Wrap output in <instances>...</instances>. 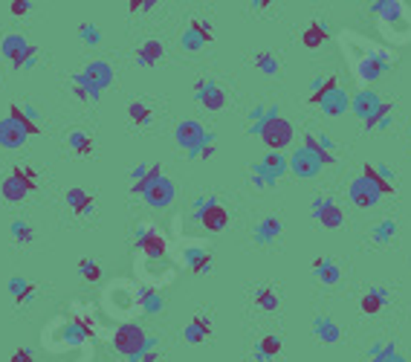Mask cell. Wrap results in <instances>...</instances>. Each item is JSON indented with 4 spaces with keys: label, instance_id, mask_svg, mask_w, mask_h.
Returning <instances> with one entry per match:
<instances>
[{
    "label": "cell",
    "instance_id": "obj_21",
    "mask_svg": "<svg viewBox=\"0 0 411 362\" xmlns=\"http://www.w3.org/2000/svg\"><path fill=\"white\" fill-rule=\"evenodd\" d=\"M26 140H29V133L15 119L6 116L4 122H0V145H4V148H21Z\"/></svg>",
    "mask_w": 411,
    "mask_h": 362
},
{
    "label": "cell",
    "instance_id": "obj_45",
    "mask_svg": "<svg viewBox=\"0 0 411 362\" xmlns=\"http://www.w3.org/2000/svg\"><path fill=\"white\" fill-rule=\"evenodd\" d=\"M394 351H397L394 342H374V348H371V353H368V362H385Z\"/></svg>",
    "mask_w": 411,
    "mask_h": 362
},
{
    "label": "cell",
    "instance_id": "obj_27",
    "mask_svg": "<svg viewBox=\"0 0 411 362\" xmlns=\"http://www.w3.org/2000/svg\"><path fill=\"white\" fill-rule=\"evenodd\" d=\"M318 108H322L325 116H342L345 110H350V96L345 93L342 87H336L333 93H328L322 102H318Z\"/></svg>",
    "mask_w": 411,
    "mask_h": 362
},
{
    "label": "cell",
    "instance_id": "obj_24",
    "mask_svg": "<svg viewBox=\"0 0 411 362\" xmlns=\"http://www.w3.org/2000/svg\"><path fill=\"white\" fill-rule=\"evenodd\" d=\"M67 209L73 212V214H78V217H84V214H90V212H93L96 209V200H93V195H90V192H84V189H70L67 192Z\"/></svg>",
    "mask_w": 411,
    "mask_h": 362
},
{
    "label": "cell",
    "instance_id": "obj_29",
    "mask_svg": "<svg viewBox=\"0 0 411 362\" xmlns=\"http://www.w3.org/2000/svg\"><path fill=\"white\" fill-rule=\"evenodd\" d=\"M304 148H310L318 160H322L325 165H333L336 162V157L331 154V148H333V143L328 140V137H316V133H304Z\"/></svg>",
    "mask_w": 411,
    "mask_h": 362
},
{
    "label": "cell",
    "instance_id": "obj_13",
    "mask_svg": "<svg viewBox=\"0 0 411 362\" xmlns=\"http://www.w3.org/2000/svg\"><path fill=\"white\" fill-rule=\"evenodd\" d=\"M388 64H391V56L371 50V53H365V56L356 61V73H359L362 81H377Z\"/></svg>",
    "mask_w": 411,
    "mask_h": 362
},
{
    "label": "cell",
    "instance_id": "obj_49",
    "mask_svg": "<svg viewBox=\"0 0 411 362\" xmlns=\"http://www.w3.org/2000/svg\"><path fill=\"white\" fill-rule=\"evenodd\" d=\"M214 151H217V148H214V143H209V145H203V148L197 151V160H212V157H214Z\"/></svg>",
    "mask_w": 411,
    "mask_h": 362
},
{
    "label": "cell",
    "instance_id": "obj_28",
    "mask_svg": "<svg viewBox=\"0 0 411 362\" xmlns=\"http://www.w3.org/2000/svg\"><path fill=\"white\" fill-rule=\"evenodd\" d=\"M385 304H388V290H385V287H371L368 293L359 299V310H362L365 316H377Z\"/></svg>",
    "mask_w": 411,
    "mask_h": 362
},
{
    "label": "cell",
    "instance_id": "obj_19",
    "mask_svg": "<svg viewBox=\"0 0 411 362\" xmlns=\"http://www.w3.org/2000/svg\"><path fill=\"white\" fill-rule=\"evenodd\" d=\"M281 232H284V223H281V217H276V214H266L258 226H255V232H252V238H255V244H272V241H279L281 238Z\"/></svg>",
    "mask_w": 411,
    "mask_h": 362
},
{
    "label": "cell",
    "instance_id": "obj_50",
    "mask_svg": "<svg viewBox=\"0 0 411 362\" xmlns=\"http://www.w3.org/2000/svg\"><path fill=\"white\" fill-rule=\"evenodd\" d=\"M385 362H405V356H402V353H397V351H394V353H391V356H388V359H385Z\"/></svg>",
    "mask_w": 411,
    "mask_h": 362
},
{
    "label": "cell",
    "instance_id": "obj_17",
    "mask_svg": "<svg viewBox=\"0 0 411 362\" xmlns=\"http://www.w3.org/2000/svg\"><path fill=\"white\" fill-rule=\"evenodd\" d=\"M162 177V165L154 162V165H136L130 171V192L133 195H145V189L154 183V180Z\"/></svg>",
    "mask_w": 411,
    "mask_h": 362
},
{
    "label": "cell",
    "instance_id": "obj_36",
    "mask_svg": "<svg viewBox=\"0 0 411 362\" xmlns=\"http://www.w3.org/2000/svg\"><path fill=\"white\" fill-rule=\"evenodd\" d=\"M9 235H12V241L18 244V247H29V244H35V226L29 223V220H12V226H9Z\"/></svg>",
    "mask_w": 411,
    "mask_h": 362
},
{
    "label": "cell",
    "instance_id": "obj_26",
    "mask_svg": "<svg viewBox=\"0 0 411 362\" xmlns=\"http://www.w3.org/2000/svg\"><path fill=\"white\" fill-rule=\"evenodd\" d=\"M182 261H186V267L192 269L194 276H203L212 269V252L203 249V247H189L186 252H182Z\"/></svg>",
    "mask_w": 411,
    "mask_h": 362
},
{
    "label": "cell",
    "instance_id": "obj_43",
    "mask_svg": "<svg viewBox=\"0 0 411 362\" xmlns=\"http://www.w3.org/2000/svg\"><path fill=\"white\" fill-rule=\"evenodd\" d=\"M255 67H258L261 73H266V76H279V73H281V61L272 56V53H258V56H255Z\"/></svg>",
    "mask_w": 411,
    "mask_h": 362
},
{
    "label": "cell",
    "instance_id": "obj_30",
    "mask_svg": "<svg viewBox=\"0 0 411 362\" xmlns=\"http://www.w3.org/2000/svg\"><path fill=\"white\" fill-rule=\"evenodd\" d=\"M313 273L318 276V281L328 284V287L339 284V279H342V269H339L331 258H316V261H313Z\"/></svg>",
    "mask_w": 411,
    "mask_h": 362
},
{
    "label": "cell",
    "instance_id": "obj_12",
    "mask_svg": "<svg viewBox=\"0 0 411 362\" xmlns=\"http://www.w3.org/2000/svg\"><path fill=\"white\" fill-rule=\"evenodd\" d=\"M197 220L206 232H223L226 226H229V209L217 200H212V203H206V209L197 212Z\"/></svg>",
    "mask_w": 411,
    "mask_h": 362
},
{
    "label": "cell",
    "instance_id": "obj_15",
    "mask_svg": "<svg viewBox=\"0 0 411 362\" xmlns=\"http://www.w3.org/2000/svg\"><path fill=\"white\" fill-rule=\"evenodd\" d=\"M383 105H385V102L374 93V90H362V93H356V96L350 99V110L362 119V125H365V122H371V119L380 113Z\"/></svg>",
    "mask_w": 411,
    "mask_h": 362
},
{
    "label": "cell",
    "instance_id": "obj_37",
    "mask_svg": "<svg viewBox=\"0 0 411 362\" xmlns=\"http://www.w3.org/2000/svg\"><path fill=\"white\" fill-rule=\"evenodd\" d=\"M325 41H328V26L318 24V21H313V24L304 29V35H301V43H304L307 50H318Z\"/></svg>",
    "mask_w": 411,
    "mask_h": 362
},
{
    "label": "cell",
    "instance_id": "obj_1",
    "mask_svg": "<svg viewBox=\"0 0 411 362\" xmlns=\"http://www.w3.org/2000/svg\"><path fill=\"white\" fill-rule=\"evenodd\" d=\"M258 137H261V143H264L269 151H279V154L293 143V125L281 116L279 105H269V108H266V119H264V125L258 128Z\"/></svg>",
    "mask_w": 411,
    "mask_h": 362
},
{
    "label": "cell",
    "instance_id": "obj_7",
    "mask_svg": "<svg viewBox=\"0 0 411 362\" xmlns=\"http://www.w3.org/2000/svg\"><path fill=\"white\" fill-rule=\"evenodd\" d=\"M194 93H197V102L206 108V110H223L226 105H229V93L212 78H200L194 84Z\"/></svg>",
    "mask_w": 411,
    "mask_h": 362
},
{
    "label": "cell",
    "instance_id": "obj_41",
    "mask_svg": "<svg viewBox=\"0 0 411 362\" xmlns=\"http://www.w3.org/2000/svg\"><path fill=\"white\" fill-rule=\"evenodd\" d=\"M394 235H397V223H394V220H383V223H377L374 229H371V241H374V244H380V247L391 244V241H394Z\"/></svg>",
    "mask_w": 411,
    "mask_h": 362
},
{
    "label": "cell",
    "instance_id": "obj_4",
    "mask_svg": "<svg viewBox=\"0 0 411 362\" xmlns=\"http://www.w3.org/2000/svg\"><path fill=\"white\" fill-rule=\"evenodd\" d=\"M174 140H177V145L186 151L192 160H197V151L203 148V145H209L212 143V133L200 125V122H194V119H186V122H180L177 125V130H174Z\"/></svg>",
    "mask_w": 411,
    "mask_h": 362
},
{
    "label": "cell",
    "instance_id": "obj_6",
    "mask_svg": "<svg viewBox=\"0 0 411 362\" xmlns=\"http://www.w3.org/2000/svg\"><path fill=\"white\" fill-rule=\"evenodd\" d=\"M212 38H214L212 24H209V21L194 18V21H189L186 32H182V38H180V47H182V50H189V53H197V50H203V47H206V43H212Z\"/></svg>",
    "mask_w": 411,
    "mask_h": 362
},
{
    "label": "cell",
    "instance_id": "obj_35",
    "mask_svg": "<svg viewBox=\"0 0 411 362\" xmlns=\"http://www.w3.org/2000/svg\"><path fill=\"white\" fill-rule=\"evenodd\" d=\"M252 301H255V307H261L266 313H276L281 307V296H279L276 287H258L255 296H252Z\"/></svg>",
    "mask_w": 411,
    "mask_h": 362
},
{
    "label": "cell",
    "instance_id": "obj_11",
    "mask_svg": "<svg viewBox=\"0 0 411 362\" xmlns=\"http://www.w3.org/2000/svg\"><path fill=\"white\" fill-rule=\"evenodd\" d=\"M313 217L325 226V229H339V226L345 223V212L336 200L331 197H316L313 200Z\"/></svg>",
    "mask_w": 411,
    "mask_h": 362
},
{
    "label": "cell",
    "instance_id": "obj_3",
    "mask_svg": "<svg viewBox=\"0 0 411 362\" xmlns=\"http://www.w3.org/2000/svg\"><path fill=\"white\" fill-rule=\"evenodd\" d=\"M148 342H151V336L142 331V325H136V322H122L113 333V348L122 356H128V362L140 359V353L148 348Z\"/></svg>",
    "mask_w": 411,
    "mask_h": 362
},
{
    "label": "cell",
    "instance_id": "obj_34",
    "mask_svg": "<svg viewBox=\"0 0 411 362\" xmlns=\"http://www.w3.org/2000/svg\"><path fill=\"white\" fill-rule=\"evenodd\" d=\"M128 119H130L136 128H145V125H151L154 110H151V105H148L145 99H133V102L128 105Z\"/></svg>",
    "mask_w": 411,
    "mask_h": 362
},
{
    "label": "cell",
    "instance_id": "obj_16",
    "mask_svg": "<svg viewBox=\"0 0 411 362\" xmlns=\"http://www.w3.org/2000/svg\"><path fill=\"white\" fill-rule=\"evenodd\" d=\"M136 249H140L145 258H162L165 249H168V244H165V238H162L157 229H151V226H142L140 235H136Z\"/></svg>",
    "mask_w": 411,
    "mask_h": 362
},
{
    "label": "cell",
    "instance_id": "obj_18",
    "mask_svg": "<svg viewBox=\"0 0 411 362\" xmlns=\"http://www.w3.org/2000/svg\"><path fill=\"white\" fill-rule=\"evenodd\" d=\"M362 177H368L371 183L380 189V195L385 197V195H394L397 192V186H394V174L385 168V165H374V162H365L362 165Z\"/></svg>",
    "mask_w": 411,
    "mask_h": 362
},
{
    "label": "cell",
    "instance_id": "obj_25",
    "mask_svg": "<svg viewBox=\"0 0 411 362\" xmlns=\"http://www.w3.org/2000/svg\"><path fill=\"white\" fill-rule=\"evenodd\" d=\"M313 336L318 342H325V345H336L342 339V328L331 319V316H318V319L313 322Z\"/></svg>",
    "mask_w": 411,
    "mask_h": 362
},
{
    "label": "cell",
    "instance_id": "obj_22",
    "mask_svg": "<svg viewBox=\"0 0 411 362\" xmlns=\"http://www.w3.org/2000/svg\"><path fill=\"white\" fill-rule=\"evenodd\" d=\"M29 50V41L21 35V32H12V35H6L4 41H0V53H4V58L15 67L18 61H21V56Z\"/></svg>",
    "mask_w": 411,
    "mask_h": 362
},
{
    "label": "cell",
    "instance_id": "obj_42",
    "mask_svg": "<svg viewBox=\"0 0 411 362\" xmlns=\"http://www.w3.org/2000/svg\"><path fill=\"white\" fill-rule=\"evenodd\" d=\"M78 276H81L84 281H90V284H96V281L102 279V267H99L93 258H81V261H78Z\"/></svg>",
    "mask_w": 411,
    "mask_h": 362
},
{
    "label": "cell",
    "instance_id": "obj_20",
    "mask_svg": "<svg viewBox=\"0 0 411 362\" xmlns=\"http://www.w3.org/2000/svg\"><path fill=\"white\" fill-rule=\"evenodd\" d=\"M162 56H165V43L157 38H148L145 43L136 47V64L140 67H157L162 61Z\"/></svg>",
    "mask_w": 411,
    "mask_h": 362
},
{
    "label": "cell",
    "instance_id": "obj_40",
    "mask_svg": "<svg viewBox=\"0 0 411 362\" xmlns=\"http://www.w3.org/2000/svg\"><path fill=\"white\" fill-rule=\"evenodd\" d=\"M9 119H15V122L29 133V137H38V133H41V125H38L35 119H29L21 105H9Z\"/></svg>",
    "mask_w": 411,
    "mask_h": 362
},
{
    "label": "cell",
    "instance_id": "obj_14",
    "mask_svg": "<svg viewBox=\"0 0 411 362\" xmlns=\"http://www.w3.org/2000/svg\"><path fill=\"white\" fill-rule=\"evenodd\" d=\"M252 171H255V174H261V177H266L269 183L276 186L279 180H281V177L290 171V162H287V157H281L279 151H269V154H266V157H264L258 165H252Z\"/></svg>",
    "mask_w": 411,
    "mask_h": 362
},
{
    "label": "cell",
    "instance_id": "obj_31",
    "mask_svg": "<svg viewBox=\"0 0 411 362\" xmlns=\"http://www.w3.org/2000/svg\"><path fill=\"white\" fill-rule=\"evenodd\" d=\"M67 145H70V151L78 154V157H90V154L96 151V143H93V137H90L87 130H70V133H67Z\"/></svg>",
    "mask_w": 411,
    "mask_h": 362
},
{
    "label": "cell",
    "instance_id": "obj_33",
    "mask_svg": "<svg viewBox=\"0 0 411 362\" xmlns=\"http://www.w3.org/2000/svg\"><path fill=\"white\" fill-rule=\"evenodd\" d=\"M9 293H12V299H15L18 307H26L35 299V284L26 281V279H21V276H15V279H9Z\"/></svg>",
    "mask_w": 411,
    "mask_h": 362
},
{
    "label": "cell",
    "instance_id": "obj_38",
    "mask_svg": "<svg viewBox=\"0 0 411 362\" xmlns=\"http://www.w3.org/2000/svg\"><path fill=\"white\" fill-rule=\"evenodd\" d=\"M336 87H339V78H336V76H328L325 81H322V78H316V81L310 84L313 93H310V99H307V102H310V105H318V102H322L328 93H333Z\"/></svg>",
    "mask_w": 411,
    "mask_h": 362
},
{
    "label": "cell",
    "instance_id": "obj_23",
    "mask_svg": "<svg viewBox=\"0 0 411 362\" xmlns=\"http://www.w3.org/2000/svg\"><path fill=\"white\" fill-rule=\"evenodd\" d=\"M209 336H212V319L209 316H194V319L186 325V331H182V339H186L189 345H203Z\"/></svg>",
    "mask_w": 411,
    "mask_h": 362
},
{
    "label": "cell",
    "instance_id": "obj_44",
    "mask_svg": "<svg viewBox=\"0 0 411 362\" xmlns=\"http://www.w3.org/2000/svg\"><path fill=\"white\" fill-rule=\"evenodd\" d=\"M78 38L87 43V47H99V43H102V32H99L96 24H81L78 26Z\"/></svg>",
    "mask_w": 411,
    "mask_h": 362
},
{
    "label": "cell",
    "instance_id": "obj_10",
    "mask_svg": "<svg viewBox=\"0 0 411 362\" xmlns=\"http://www.w3.org/2000/svg\"><path fill=\"white\" fill-rule=\"evenodd\" d=\"M145 203L151 206V209H168L171 203H174V197H177V186H174V180H168L165 174L160 177V180H154V183L145 189Z\"/></svg>",
    "mask_w": 411,
    "mask_h": 362
},
{
    "label": "cell",
    "instance_id": "obj_47",
    "mask_svg": "<svg viewBox=\"0 0 411 362\" xmlns=\"http://www.w3.org/2000/svg\"><path fill=\"white\" fill-rule=\"evenodd\" d=\"M9 12H12L15 18H21V15H29V12H32V4H29V0H15V4L9 6Z\"/></svg>",
    "mask_w": 411,
    "mask_h": 362
},
{
    "label": "cell",
    "instance_id": "obj_32",
    "mask_svg": "<svg viewBox=\"0 0 411 362\" xmlns=\"http://www.w3.org/2000/svg\"><path fill=\"white\" fill-rule=\"evenodd\" d=\"M281 348H284L281 336L269 333V336H264V339L255 345V359H258V362H272V359H276V356L281 353Z\"/></svg>",
    "mask_w": 411,
    "mask_h": 362
},
{
    "label": "cell",
    "instance_id": "obj_39",
    "mask_svg": "<svg viewBox=\"0 0 411 362\" xmlns=\"http://www.w3.org/2000/svg\"><path fill=\"white\" fill-rule=\"evenodd\" d=\"M136 304H140L145 313H160V310L165 307L162 296H160L157 290H151V287H142L140 293H136Z\"/></svg>",
    "mask_w": 411,
    "mask_h": 362
},
{
    "label": "cell",
    "instance_id": "obj_5",
    "mask_svg": "<svg viewBox=\"0 0 411 362\" xmlns=\"http://www.w3.org/2000/svg\"><path fill=\"white\" fill-rule=\"evenodd\" d=\"M76 81L87 84L90 90H96V93H102V90H108L113 84V67L108 61H90L78 76Z\"/></svg>",
    "mask_w": 411,
    "mask_h": 362
},
{
    "label": "cell",
    "instance_id": "obj_9",
    "mask_svg": "<svg viewBox=\"0 0 411 362\" xmlns=\"http://www.w3.org/2000/svg\"><path fill=\"white\" fill-rule=\"evenodd\" d=\"M287 162H290V171H293L296 177H301V180H310V177H316L318 171L325 168V162L318 160V157H316L310 148H304V145H301V148H296V151L290 154V160H287Z\"/></svg>",
    "mask_w": 411,
    "mask_h": 362
},
{
    "label": "cell",
    "instance_id": "obj_8",
    "mask_svg": "<svg viewBox=\"0 0 411 362\" xmlns=\"http://www.w3.org/2000/svg\"><path fill=\"white\" fill-rule=\"evenodd\" d=\"M348 197H350V203L353 206H359V209H374L377 203H380V189L371 183V180L368 177H356L353 180V183H350V189H348Z\"/></svg>",
    "mask_w": 411,
    "mask_h": 362
},
{
    "label": "cell",
    "instance_id": "obj_2",
    "mask_svg": "<svg viewBox=\"0 0 411 362\" xmlns=\"http://www.w3.org/2000/svg\"><path fill=\"white\" fill-rule=\"evenodd\" d=\"M35 189H38V174L29 165H15L4 177V183H0V195H4V200H9V203L26 200Z\"/></svg>",
    "mask_w": 411,
    "mask_h": 362
},
{
    "label": "cell",
    "instance_id": "obj_48",
    "mask_svg": "<svg viewBox=\"0 0 411 362\" xmlns=\"http://www.w3.org/2000/svg\"><path fill=\"white\" fill-rule=\"evenodd\" d=\"M32 359H35V356H32V351H29V348H18V351L12 353V359H9V362H32Z\"/></svg>",
    "mask_w": 411,
    "mask_h": 362
},
{
    "label": "cell",
    "instance_id": "obj_46",
    "mask_svg": "<svg viewBox=\"0 0 411 362\" xmlns=\"http://www.w3.org/2000/svg\"><path fill=\"white\" fill-rule=\"evenodd\" d=\"M157 356H160V345H157V339H151L148 348L140 353V359H136V362H157Z\"/></svg>",
    "mask_w": 411,
    "mask_h": 362
}]
</instances>
